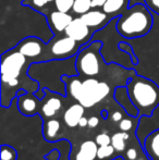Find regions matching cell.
<instances>
[{"label": "cell", "mask_w": 159, "mask_h": 160, "mask_svg": "<svg viewBox=\"0 0 159 160\" xmlns=\"http://www.w3.org/2000/svg\"><path fill=\"white\" fill-rule=\"evenodd\" d=\"M127 89L129 97L141 117H152L159 106V87L156 83L146 78L134 75L127 81Z\"/></svg>", "instance_id": "cell-1"}, {"label": "cell", "mask_w": 159, "mask_h": 160, "mask_svg": "<svg viewBox=\"0 0 159 160\" xmlns=\"http://www.w3.org/2000/svg\"><path fill=\"white\" fill-rule=\"evenodd\" d=\"M153 17L145 4H135L118 19L117 31L124 38L142 37L151 31Z\"/></svg>", "instance_id": "cell-2"}, {"label": "cell", "mask_w": 159, "mask_h": 160, "mask_svg": "<svg viewBox=\"0 0 159 160\" xmlns=\"http://www.w3.org/2000/svg\"><path fill=\"white\" fill-rule=\"evenodd\" d=\"M102 48V44L99 40H92L89 42V45L81 47V50L77 55V60H75V68L77 70V73L87 78H93L99 74Z\"/></svg>", "instance_id": "cell-3"}, {"label": "cell", "mask_w": 159, "mask_h": 160, "mask_svg": "<svg viewBox=\"0 0 159 160\" xmlns=\"http://www.w3.org/2000/svg\"><path fill=\"white\" fill-rule=\"evenodd\" d=\"M26 63V57L19 50H10L2 53L1 82L2 86L14 88L19 85V78Z\"/></svg>", "instance_id": "cell-4"}, {"label": "cell", "mask_w": 159, "mask_h": 160, "mask_svg": "<svg viewBox=\"0 0 159 160\" xmlns=\"http://www.w3.org/2000/svg\"><path fill=\"white\" fill-rule=\"evenodd\" d=\"M110 86L106 82H100L94 78H87L82 83V89L77 101L84 108H92L104 100L110 94Z\"/></svg>", "instance_id": "cell-5"}, {"label": "cell", "mask_w": 159, "mask_h": 160, "mask_svg": "<svg viewBox=\"0 0 159 160\" xmlns=\"http://www.w3.org/2000/svg\"><path fill=\"white\" fill-rule=\"evenodd\" d=\"M81 45L73 38L66 36L51 42L50 53L56 59H68L70 57H74L81 50Z\"/></svg>", "instance_id": "cell-6"}, {"label": "cell", "mask_w": 159, "mask_h": 160, "mask_svg": "<svg viewBox=\"0 0 159 160\" xmlns=\"http://www.w3.org/2000/svg\"><path fill=\"white\" fill-rule=\"evenodd\" d=\"M89 28H91L87 26L81 18H77V19L72 20V22L66 28L64 33H66V36H69V37L73 38L80 44H83L86 40H88L89 37H91L89 36L91 35Z\"/></svg>", "instance_id": "cell-7"}, {"label": "cell", "mask_w": 159, "mask_h": 160, "mask_svg": "<svg viewBox=\"0 0 159 160\" xmlns=\"http://www.w3.org/2000/svg\"><path fill=\"white\" fill-rule=\"evenodd\" d=\"M45 47V42L36 37H27L19 42L17 50L22 52L26 58H35L38 57L42 52Z\"/></svg>", "instance_id": "cell-8"}, {"label": "cell", "mask_w": 159, "mask_h": 160, "mask_svg": "<svg viewBox=\"0 0 159 160\" xmlns=\"http://www.w3.org/2000/svg\"><path fill=\"white\" fill-rule=\"evenodd\" d=\"M39 99L36 95H33L32 93H23L17 96V106H19L20 112L24 116H33L37 113L38 110Z\"/></svg>", "instance_id": "cell-9"}, {"label": "cell", "mask_w": 159, "mask_h": 160, "mask_svg": "<svg viewBox=\"0 0 159 160\" xmlns=\"http://www.w3.org/2000/svg\"><path fill=\"white\" fill-rule=\"evenodd\" d=\"M72 15H70L68 12H62V11L57 10L50 13L49 24L51 26V30L58 33H62L66 31V28L72 22Z\"/></svg>", "instance_id": "cell-10"}, {"label": "cell", "mask_w": 159, "mask_h": 160, "mask_svg": "<svg viewBox=\"0 0 159 160\" xmlns=\"http://www.w3.org/2000/svg\"><path fill=\"white\" fill-rule=\"evenodd\" d=\"M98 144L95 141L87 139L81 144L79 150L71 160H97Z\"/></svg>", "instance_id": "cell-11"}, {"label": "cell", "mask_w": 159, "mask_h": 160, "mask_svg": "<svg viewBox=\"0 0 159 160\" xmlns=\"http://www.w3.org/2000/svg\"><path fill=\"white\" fill-rule=\"evenodd\" d=\"M143 148L149 160H159V128L152 132L145 138Z\"/></svg>", "instance_id": "cell-12"}, {"label": "cell", "mask_w": 159, "mask_h": 160, "mask_svg": "<svg viewBox=\"0 0 159 160\" xmlns=\"http://www.w3.org/2000/svg\"><path fill=\"white\" fill-rule=\"evenodd\" d=\"M115 98L116 100L119 102V105L122 106L124 108V110L127 111V113H129L133 118H137L138 111L136 109V107L133 105V102L131 101L127 94V86L125 87H117L115 91Z\"/></svg>", "instance_id": "cell-13"}, {"label": "cell", "mask_w": 159, "mask_h": 160, "mask_svg": "<svg viewBox=\"0 0 159 160\" xmlns=\"http://www.w3.org/2000/svg\"><path fill=\"white\" fill-rule=\"evenodd\" d=\"M84 116V107L79 102L70 106L63 114V120L69 128H75L79 125L81 118Z\"/></svg>", "instance_id": "cell-14"}, {"label": "cell", "mask_w": 159, "mask_h": 160, "mask_svg": "<svg viewBox=\"0 0 159 160\" xmlns=\"http://www.w3.org/2000/svg\"><path fill=\"white\" fill-rule=\"evenodd\" d=\"M81 19L84 21V23L87 26L93 28H97L99 26H102L107 21L108 17H107V13H105L104 11L89 10L88 12L81 15Z\"/></svg>", "instance_id": "cell-15"}, {"label": "cell", "mask_w": 159, "mask_h": 160, "mask_svg": "<svg viewBox=\"0 0 159 160\" xmlns=\"http://www.w3.org/2000/svg\"><path fill=\"white\" fill-rule=\"evenodd\" d=\"M61 107H62L61 100L57 96H51L47 99L46 102L42 103L40 111H42V116L45 118H52L61 109Z\"/></svg>", "instance_id": "cell-16"}, {"label": "cell", "mask_w": 159, "mask_h": 160, "mask_svg": "<svg viewBox=\"0 0 159 160\" xmlns=\"http://www.w3.org/2000/svg\"><path fill=\"white\" fill-rule=\"evenodd\" d=\"M59 130L60 121L57 120V119H51V120L46 121L42 125V135H44L46 141L52 142L57 137Z\"/></svg>", "instance_id": "cell-17"}, {"label": "cell", "mask_w": 159, "mask_h": 160, "mask_svg": "<svg viewBox=\"0 0 159 160\" xmlns=\"http://www.w3.org/2000/svg\"><path fill=\"white\" fill-rule=\"evenodd\" d=\"M129 7V0H107L102 7V11L107 14H113Z\"/></svg>", "instance_id": "cell-18"}, {"label": "cell", "mask_w": 159, "mask_h": 160, "mask_svg": "<svg viewBox=\"0 0 159 160\" xmlns=\"http://www.w3.org/2000/svg\"><path fill=\"white\" fill-rule=\"evenodd\" d=\"M130 135L127 134V132H118L115 133L111 137V145L113 146L117 152H123L125 149V141L129 139Z\"/></svg>", "instance_id": "cell-19"}, {"label": "cell", "mask_w": 159, "mask_h": 160, "mask_svg": "<svg viewBox=\"0 0 159 160\" xmlns=\"http://www.w3.org/2000/svg\"><path fill=\"white\" fill-rule=\"evenodd\" d=\"M92 8V0H74L73 3V12L77 14H84L88 12Z\"/></svg>", "instance_id": "cell-20"}, {"label": "cell", "mask_w": 159, "mask_h": 160, "mask_svg": "<svg viewBox=\"0 0 159 160\" xmlns=\"http://www.w3.org/2000/svg\"><path fill=\"white\" fill-rule=\"evenodd\" d=\"M115 148L112 145H102L98 147L97 160H109L115 152Z\"/></svg>", "instance_id": "cell-21"}, {"label": "cell", "mask_w": 159, "mask_h": 160, "mask_svg": "<svg viewBox=\"0 0 159 160\" xmlns=\"http://www.w3.org/2000/svg\"><path fill=\"white\" fill-rule=\"evenodd\" d=\"M1 160H17V152L10 145H1Z\"/></svg>", "instance_id": "cell-22"}, {"label": "cell", "mask_w": 159, "mask_h": 160, "mask_svg": "<svg viewBox=\"0 0 159 160\" xmlns=\"http://www.w3.org/2000/svg\"><path fill=\"white\" fill-rule=\"evenodd\" d=\"M74 0H55L56 9L62 12H69L72 10Z\"/></svg>", "instance_id": "cell-23"}, {"label": "cell", "mask_w": 159, "mask_h": 160, "mask_svg": "<svg viewBox=\"0 0 159 160\" xmlns=\"http://www.w3.org/2000/svg\"><path fill=\"white\" fill-rule=\"evenodd\" d=\"M95 142L98 144L99 146L102 145H110L111 144V137L109 136L107 133H100L96 136Z\"/></svg>", "instance_id": "cell-24"}, {"label": "cell", "mask_w": 159, "mask_h": 160, "mask_svg": "<svg viewBox=\"0 0 159 160\" xmlns=\"http://www.w3.org/2000/svg\"><path fill=\"white\" fill-rule=\"evenodd\" d=\"M118 48H119L120 50H124V51H127V53H129V55L132 57V60H133V63H134V64L137 63V60H136L135 56H134V53H133V50H132L131 46H130L129 44H127V42H119V45H118Z\"/></svg>", "instance_id": "cell-25"}, {"label": "cell", "mask_w": 159, "mask_h": 160, "mask_svg": "<svg viewBox=\"0 0 159 160\" xmlns=\"http://www.w3.org/2000/svg\"><path fill=\"white\" fill-rule=\"evenodd\" d=\"M132 127H133V121L130 120V119L123 118L119 122V128L121 131H123V132H129L132 128Z\"/></svg>", "instance_id": "cell-26"}, {"label": "cell", "mask_w": 159, "mask_h": 160, "mask_svg": "<svg viewBox=\"0 0 159 160\" xmlns=\"http://www.w3.org/2000/svg\"><path fill=\"white\" fill-rule=\"evenodd\" d=\"M27 1H30V4H32L34 8L40 9L46 6V4H48L49 2L55 1V0H27Z\"/></svg>", "instance_id": "cell-27"}, {"label": "cell", "mask_w": 159, "mask_h": 160, "mask_svg": "<svg viewBox=\"0 0 159 160\" xmlns=\"http://www.w3.org/2000/svg\"><path fill=\"white\" fill-rule=\"evenodd\" d=\"M127 156L130 160H135L137 158V152H136L135 148H130L127 152Z\"/></svg>", "instance_id": "cell-28"}, {"label": "cell", "mask_w": 159, "mask_h": 160, "mask_svg": "<svg viewBox=\"0 0 159 160\" xmlns=\"http://www.w3.org/2000/svg\"><path fill=\"white\" fill-rule=\"evenodd\" d=\"M99 124V120H98L97 117H91L88 119V127L89 128H96Z\"/></svg>", "instance_id": "cell-29"}, {"label": "cell", "mask_w": 159, "mask_h": 160, "mask_svg": "<svg viewBox=\"0 0 159 160\" xmlns=\"http://www.w3.org/2000/svg\"><path fill=\"white\" fill-rule=\"evenodd\" d=\"M107 0H92V8H99V7H104L105 2Z\"/></svg>", "instance_id": "cell-30"}, {"label": "cell", "mask_w": 159, "mask_h": 160, "mask_svg": "<svg viewBox=\"0 0 159 160\" xmlns=\"http://www.w3.org/2000/svg\"><path fill=\"white\" fill-rule=\"evenodd\" d=\"M111 118H112V121H115V122H120L121 120H122V113H121L120 111H115L112 113V116H111Z\"/></svg>", "instance_id": "cell-31"}, {"label": "cell", "mask_w": 159, "mask_h": 160, "mask_svg": "<svg viewBox=\"0 0 159 160\" xmlns=\"http://www.w3.org/2000/svg\"><path fill=\"white\" fill-rule=\"evenodd\" d=\"M135 4H145V0H129V8Z\"/></svg>", "instance_id": "cell-32"}, {"label": "cell", "mask_w": 159, "mask_h": 160, "mask_svg": "<svg viewBox=\"0 0 159 160\" xmlns=\"http://www.w3.org/2000/svg\"><path fill=\"white\" fill-rule=\"evenodd\" d=\"M88 125V120H87V118H85L84 116L81 118V120H80V122H79V127L81 128H85V127H87Z\"/></svg>", "instance_id": "cell-33"}, {"label": "cell", "mask_w": 159, "mask_h": 160, "mask_svg": "<svg viewBox=\"0 0 159 160\" xmlns=\"http://www.w3.org/2000/svg\"><path fill=\"white\" fill-rule=\"evenodd\" d=\"M152 4H153L155 8H158L159 9V0H151Z\"/></svg>", "instance_id": "cell-34"}, {"label": "cell", "mask_w": 159, "mask_h": 160, "mask_svg": "<svg viewBox=\"0 0 159 160\" xmlns=\"http://www.w3.org/2000/svg\"><path fill=\"white\" fill-rule=\"evenodd\" d=\"M102 118H104V120H106V119H107V117H108V113H107V111H106V110H104V111L102 112Z\"/></svg>", "instance_id": "cell-35"}]
</instances>
